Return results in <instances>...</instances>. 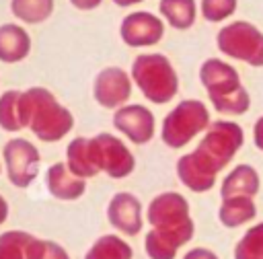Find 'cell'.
<instances>
[{
	"label": "cell",
	"instance_id": "484cf974",
	"mask_svg": "<svg viewBox=\"0 0 263 259\" xmlns=\"http://www.w3.org/2000/svg\"><path fill=\"white\" fill-rule=\"evenodd\" d=\"M236 10V0H201V14L210 23H220L232 16Z\"/></svg>",
	"mask_w": 263,
	"mask_h": 259
},
{
	"label": "cell",
	"instance_id": "7a4b0ae2",
	"mask_svg": "<svg viewBox=\"0 0 263 259\" xmlns=\"http://www.w3.org/2000/svg\"><path fill=\"white\" fill-rule=\"evenodd\" d=\"M152 230L144 238L150 259H175L177 251L193 238L195 226L189 214L187 199L177 191L156 195L146 212Z\"/></svg>",
	"mask_w": 263,
	"mask_h": 259
},
{
	"label": "cell",
	"instance_id": "e0dca14e",
	"mask_svg": "<svg viewBox=\"0 0 263 259\" xmlns=\"http://www.w3.org/2000/svg\"><path fill=\"white\" fill-rule=\"evenodd\" d=\"M66 158H68V169L80 177V179H86V177H95L99 171L97 166V158H95V150H92V144L88 138H74L70 144H68V150H66Z\"/></svg>",
	"mask_w": 263,
	"mask_h": 259
},
{
	"label": "cell",
	"instance_id": "ffe728a7",
	"mask_svg": "<svg viewBox=\"0 0 263 259\" xmlns=\"http://www.w3.org/2000/svg\"><path fill=\"white\" fill-rule=\"evenodd\" d=\"M132 257H134V249L117 234L99 236L84 255V259H132Z\"/></svg>",
	"mask_w": 263,
	"mask_h": 259
},
{
	"label": "cell",
	"instance_id": "3957f363",
	"mask_svg": "<svg viewBox=\"0 0 263 259\" xmlns=\"http://www.w3.org/2000/svg\"><path fill=\"white\" fill-rule=\"evenodd\" d=\"M199 80L205 86L208 97L218 113L240 115L249 111V92L240 84V76L230 64L218 58L205 60L199 68Z\"/></svg>",
	"mask_w": 263,
	"mask_h": 259
},
{
	"label": "cell",
	"instance_id": "f546056e",
	"mask_svg": "<svg viewBox=\"0 0 263 259\" xmlns=\"http://www.w3.org/2000/svg\"><path fill=\"white\" fill-rule=\"evenodd\" d=\"M6 218H8V203H6V199L0 195V224H4Z\"/></svg>",
	"mask_w": 263,
	"mask_h": 259
},
{
	"label": "cell",
	"instance_id": "4dcf8cb0",
	"mask_svg": "<svg viewBox=\"0 0 263 259\" xmlns=\"http://www.w3.org/2000/svg\"><path fill=\"white\" fill-rule=\"evenodd\" d=\"M117 6H132V4H138V2H142V0H113Z\"/></svg>",
	"mask_w": 263,
	"mask_h": 259
},
{
	"label": "cell",
	"instance_id": "6da1fadb",
	"mask_svg": "<svg viewBox=\"0 0 263 259\" xmlns=\"http://www.w3.org/2000/svg\"><path fill=\"white\" fill-rule=\"evenodd\" d=\"M245 142V132L234 121H214L197 148L183 154L177 160V175L181 183L195 191H210L216 183V175L234 158Z\"/></svg>",
	"mask_w": 263,
	"mask_h": 259
},
{
	"label": "cell",
	"instance_id": "cb8c5ba5",
	"mask_svg": "<svg viewBox=\"0 0 263 259\" xmlns=\"http://www.w3.org/2000/svg\"><path fill=\"white\" fill-rule=\"evenodd\" d=\"M33 234L25 230H6L0 234V259H27V247Z\"/></svg>",
	"mask_w": 263,
	"mask_h": 259
},
{
	"label": "cell",
	"instance_id": "5bb4252c",
	"mask_svg": "<svg viewBox=\"0 0 263 259\" xmlns=\"http://www.w3.org/2000/svg\"><path fill=\"white\" fill-rule=\"evenodd\" d=\"M47 189L58 199H78L86 191V181L76 177L68 164L55 162L47 169Z\"/></svg>",
	"mask_w": 263,
	"mask_h": 259
},
{
	"label": "cell",
	"instance_id": "9a60e30c",
	"mask_svg": "<svg viewBox=\"0 0 263 259\" xmlns=\"http://www.w3.org/2000/svg\"><path fill=\"white\" fill-rule=\"evenodd\" d=\"M29 49H31V37L23 27L12 23L0 27V62L16 64L29 55Z\"/></svg>",
	"mask_w": 263,
	"mask_h": 259
},
{
	"label": "cell",
	"instance_id": "9c48e42d",
	"mask_svg": "<svg viewBox=\"0 0 263 259\" xmlns=\"http://www.w3.org/2000/svg\"><path fill=\"white\" fill-rule=\"evenodd\" d=\"M2 152L8 181L14 187H29L39 173V150L31 142L14 138L4 144Z\"/></svg>",
	"mask_w": 263,
	"mask_h": 259
},
{
	"label": "cell",
	"instance_id": "83f0119b",
	"mask_svg": "<svg viewBox=\"0 0 263 259\" xmlns=\"http://www.w3.org/2000/svg\"><path fill=\"white\" fill-rule=\"evenodd\" d=\"M253 138H255V146L259 150H263V115L255 121V130H253Z\"/></svg>",
	"mask_w": 263,
	"mask_h": 259
},
{
	"label": "cell",
	"instance_id": "ba28073f",
	"mask_svg": "<svg viewBox=\"0 0 263 259\" xmlns=\"http://www.w3.org/2000/svg\"><path fill=\"white\" fill-rule=\"evenodd\" d=\"M90 144H92V150H95L99 171L107 173L113 179H123L134 171L136 158L129 152V148L117 136L99 134V136L90 138Z\"/></svg>",
	"mask_w": 263,
	"mask_h": 259
},
{
	"label": "cell",
	"instance_id": "4fadbf2b",
	"mask_svg": "<svg viewBox=\"0 0 263 259\" xmlns=\"http://www.w3.org/2000/svg\"><path fill=\"white\" fill-rule=\"evenodd\" d=\"M113 125L134 144H146L154 136V115L144 105H123L113 115Z\"/></svg>",
	"mask_w": 263,
	"mask_h": 259
},
{
	"label": "cell",
	"instance_id": "8fae6325",
	"mask_svg": "<svg viewBox=\"0 0 263 259\" xmlns=\"http://www.w3.org/2000/svg\"><path fill=\"white\" fill-rule=\"evenodd\" d=\"M92 95L107 109L121 107L132 95V80L121 68H105L95 78Z\"/></svg>",
	"mask_w": 263,
	"mask_h": 259
},
{
	"label": "cell",
	"instance_id": "277c9868",
	"mask_svg": "<svg viewBox=\"0 0 263 259\" xmlns=\"http://www.w3.org/2000/svg\"><path fill=\"white\" fill-rule=\"evenodd\" d=\"M27 99V127L41 142H58L62 140L74 125L72 113L62 107L55 97L41 86H33L25 90Z\"/></svg>",
	"mask_w": 263,
	"mask_h": 259
},
{
	"label": "cell",
	"instance_id": "7c38bea8",
	"mask_svg": "<svg viewBox=\"0 0 263 259\" xmlns=\"http://www.w3.org/2000/svg\"><path fill=\"white\" fill-rule=\"evenodd\" d=\"M107 218L115 230H119L127 236H136L144 224L142 203L134 193L119 191L111 197V201L107 206Z\"/></svg>",
	"mask_w": 263,
	"mask_h": 259
},
{
	"label": "cell",
	"instance_id": "2e32d148",
	"mask_svg": "<svg viewBox=\"0 0 263 259\" xmlns=\"http://www.w3.org/2000/svg\"><path fill=\"white\" fill-rule=\"evenodd\" d=\"M257 191H259V175H257V171L253 166H249V164H238L222 181L220 197L222 199H226V197H238V195L255 197Z\"/></svg>",
	"mask_w": 263,
	"mask_h": 259
},
{
	"label": "cell",
	"instance_id": "f1b7e54d",
	"mask_svg": "<svg viewBox=\"0 0 263 259\" xmlns=\"http://www.w3.org/2000/svg\"><path fill=\"white\" fill-rule=\"evenodd\" d=\"M72 2V6H76V8H80V10H92V8H97L103 0H70Z\"/></svg>",
	"mask_w": 263,
	"mask_h": 259
},
{
	"label": "cell",
	"instance_id": "4316f807",
	"mask_svg": "<svg viewBox=\"0 0 263 259\" xmlns=\"http://www.w3.org/2000/svg\"><path fill=\"white\" fill-rule=\"evenodd\" d=\"M183 259H218V255L205 247H195V249H189L183 255Z\"/></svg>",
	"mask_w": 263,
	"mask_h": 259
},
{
	"label": "cell",
	"instance_id": "d6986e66",
	"mask_svg": "<svg viewBox=\"0 0 263 259\" xmlns=\"http://www.w3.org/2000/svg\"><path fill=\"white\" fill-rule=\"evenodd\" d=\"M257 216V206L253 197L238 195V197H226L220 203L218 218L226 228H236L247 222H251Z\"/></svg>",
	"mask_w": 263,
	"mask_h": 259
},
{
	"label": "cell",
	"instance_id": "7402d4cb",
	"mask_svg": "<svg viewBox=\"0 0 263 259\" xmlns=\"http://www.w3.org/2000/svg\"><path fill=\"white\" fill-rule=\"evenodd\" d=\"M10 10L16 18H21L29 25H37L51 14L53 0H12Z\"/></svg>",
	"mask_w": 263,
	"mask_h": 259
},
{
	"label": "cell",
	"instance_id": "ac0fdd59",
	"mask_svg": "<svg viewBox=\"0 0 263 259\" xmlns=\"http://www.w3.org/2000/svg\"><path fill=\"white\" fill-rule=\"evenodd\" d=\"M0 127L18 132L27 127V99L21 90H6L0 97Z\"/></svg>",
	"mask_w": 263,
	"mask_h": 259
},
{
	"label": "cell",
	"instance_id": "30bf717a",
	"mask_svg": "<svg viewBox=\"0 0 263 259\" xmlns=\"http://www.w3.org/2000/svg\"><path fill=\"white\" fill-rule=\"evenodd\" d=\"M119 35H121L123 43L129 47H148V45H156L162 39L164 25L152 12L140 10V12L127 14L121 21Z\"/></svg>",
	"mask_w": 263,
	"mask_h": 259
},
{
	"label": "cell",
	"instance_id": "52a82bcc",
	"mask_svg": "<svg viewBox=\"0 0 263 259\" xmlns=\"http://www.w3.org/2000/svg\"><path fill=\"white\" fill-rule=\"evenodd\" d=\"M216 43L222 53L234 60L247 62L255 68L263 66V33L247 21H236L222 27V31H218Z\"/></svg>",
	"mask_w": 263,
	"mask_h": 259
},
{
	"label": "cell",
	"instance_id": "603a6c76",
	"mask_svg": "<svg viewBox=\"0 0 263 259\" xmlns=\"http://www.w3.org/2000/svg\"><path fill=\"white\" fill-rule=\"evenodd\" d=\"M234 259H263V222L251 226L234 245Z\"/></svg>",
	"mask_w": 263,
	"mask_h": 259
},
{
	"label": "cell",
	"instance_id": "5b68a950",
	"mask_svg": "<svg viewBox=\"0 0 263 259\" xmlns=\"http://www.w3.org/2000/svg\"><path fill=\"white\" fill-rule=\"evenodd\" d=\"M132 78L142 95L158 105L168 103L179 90V78L162 53H142L132 64Z\"/></svg>",
	"mask_w": 263,
	"mask_h": 259
},
{
	"label": "cell",
	"instance_id": "8992f818",
	"mask_svg": "<svg viewBox=\"0 0 263 259\" xmlns=\"http://www.w3.org/2000/svg\"><path fill=\"white\" fill-rule=\"evenodd\" d=\"M210 125V113L201 101H181L162 121V142L168 148H183L191 138Z\"/></svg>",
	"mask_w": 263,
	"mask_h": 259
},
{
	"label": "cell",
	"instance_id": "44dd1931",
	"mask_svg": "<svg viewBox=\"0 0 263 259\" xmlns=\"http://www.w3.org/2000/svg\"><path fill=\"white\" fill-rule=\"evenodd\" d=\"M160 14L168 21L173 29H189L195 23V0H160L158 2Z\"/></svg>",
	"mask_w": 263,
	"mask_h": 259
},
{
	"label": "cell",
	"instance_id": "d4e9b609",
	"mask_svg": "<svg viewBox=\"0 0 263 259\" xmlns=\"http://www.w3.org/2000/svg\"><path fill=\"white\" fill-rule=\"evenodd\" d=\"M27 259H70V255L62 245L33 236L27 247Z\"/></svg>",
	"mask_w": 263,
	"mask_h": 259
}]
</instances>
